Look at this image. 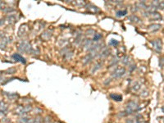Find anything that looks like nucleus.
Returning a JSON list of instances; mask_svg holds the SVG:
<instances>
[{"instance_id":"nucleus-42","label":"nucleus","mask_w":164,"mask_h":123,"mask_svg":"<svg viewBox=\"0 0 164 123\" xmlns=\"http://www.w3.org/2000/svg\"><path fill=\"white\" fill-rule=\"evenodd\" d=\"M163 123H164V118H163Z\"/></svg>"},{"instance_id":"nucleus-40","label":"nucleus","mask_w":164,"mask_h":123,"mask_svg":"<svg viewBox=\"0 0 164 123\" xmlns=\"http://www.w3.org/2000/svg\"><path fill=\"white\" fill-rule=\"evenodd\" d=\"M162 111H163V113H164V106H163V108H162Z\"/></svg>"},{"instance_id":"nucleus-26","label":"nucleus","mask_w":164,"mask_h":123,"mask_svg":"<svg viewBox=\"0 0 164 123\" xmlns=\"http://www.w3.org/2000/svg\"><path fill=\"white\" fill-rule=\"evenodd\" d=\"M16 70L15 68H9V69H8L5 71V74H14L16 72Z\"/></svg>"},{"instance_id":"nucleus-29","label":"nucleus","mask_w":164,"mask_h":123,"mask_svg":"<svg viewBox=\"0 0 164 123\" xmlns=\"http://www.w3.org/2000/svg\"><path fill=\"white\" fill-rule=\"evenodd\" d=\"M29 117H22L21 118H20V120H19V122H21V123H26L27 122V121L29 120Z\"/></svg>"},{"instance_id":"nucleus-9","label":"nucleus","mask_w":164,"mask_h":123,"mask_svg":"<svg viewBox=\"0 0 164 123\" xmlns=\"http://www.w3.org/2000/svg\"><path fill=\"white\" fill-rule=\"evenodd\" d=\"M5 21L8 22V24H10V25H12L14 24V23L16 22V21H17V18H16V15H8V16H7L6 18H5Z\"/></svg>"},{"instance_id":"nucleus-19","label":"nucleus","mask_w":164,"mask_h":123,"mask_svg":"<svg viewBox=\"0 0 164 123\" xmlns=\"http://www.w3.org/2000/svg\"><path fill=\"white\" fill-rule=\"evenodd\" d=\"M4 94H6V95L8 97V99H10L11 100H15V99L18 97L17 94H13V93H11V94H8V93H7V92H4Z\"/></svg>"},{"instance_id":"nucleus-11","label":"nucleus","mask_w":164,"mask_h":123,"mask_svg":"<svg viewBox=\"0 0 164 123\" xmlns=\"http://www.w3.org/2000/svg\"><path fill=\"white\" fill-rule=\"evenodd\" d=\"M141 85H142V84L140 81H135L131 86V90L133 91V92H137V91H139L140 89Z\"/></svg>"},{"instance_id":"nucleus-3","label":"nucleus","mask_w":164,"mask_h":123,"mask_svg":"<svg viewBox=\"0 0 164 123\" xmlns=\"http://www.w3.org/2000/svg\"><path fill=\"white\" fill-rule=\"evenodd\" d=\"M18 50L21 53H26V54H31V44L28 41H22L18 46Z\"/></svg>"},{"instance_id":"nucleus-20","label":"nucleus","mask_w":164,"mask_h":123,"mask_svg":"<svg viewBox=\"0 0 164 123\" xmlns=\"http://www.w3.org/2000/svg\"><path fill=\"white\" fill-rule=\"evenodd\" d=\"M130 56H127V55L124 56L123 58H122V63L125 65H130Z\"/></svg>"},{"instance_id":"nucleus-7","label":"nucleus","mask_w":164,"mask_h":123,"mask_svg":"<svg viewBox=\"0 0 164 123\" xmlns=\"http://www.w3.org/2000/svg\"><path fill=\"white\" fill-rule=\"evenodd\" d=\"M28 31V25L27 24H23L20 26L19 31H18V36L19 37H22L23 35H26Z\"/></svg>"},{"instance_id":"nucleus-33","label":"nucleus","mask_w":164,"mask_h":123,"mask_svg":"<svg viewBox=\"0 0 164 123\" xmlns=\"http://www.w3.org/2000/svg\"><path fill=\"white\" fill-rule=\"evenodd\" d=\"M5 5L6 3L3 1H0V10H3L5 8Z\"/></svg>"},{"instance_id":"nucleus-41","label":"nucleus","mask_w":164,"mask_h":123,"mask_svg":"<svg viewBox=\"0 0 164 123\" xmlns=\"http://www.w3.org/2000/svg\"><path fill=\"white\" fill-rule=\"evenodd\" d=\"M2 80H3V77H2V76H0V81H1Z\"/></svg>"},{"instance_id":"nucleus-34","label":"nucleus","mask_w":164,"mask_h":123,"mask_svg":"<svg viewBox=\"0 0 164 123\" xmlns=\"http://www.w3.org/2000/svg\"><path fill=\"white\" fill-rule=\"evenodd\" d=\"M118 62V60H117V58H113L112 59V62L110 63V66H114L115 64H117V63Z\"/></svg>"},{"instance_id":"nucleus-39","label":"nucleus","mask_w":164,"mask_h":123,"mask_svg":"<svg viewBox=\"0 0 164 123\" xmlns=\"http://www.w3.org/2000/svg\"><path fill=\"white\" fill-rule=\"evenodd\" d=\"M130 71H133L134 69H135V65H132V66H130Z\"/></svg>"},{"instance_id":"nucleus-36","label":"nucleus","mask_w":164,"mask_h":123,"mask_svg":"<svg viewBox=\"0 0 164 123\" xmlns=\"http://www.w3.org/2000/svg\"><path fill=\"white\" fill-rule=\"evenodd\" d=\"M163 66H164V58H160V66L163 67Z\"/></svg>"},{"instance_id":"nucleus-37","label":"nucleus","mask_w":164,"mask_h":123,"mask_svg":"<svg viewBox=\"0 0 164 123\" xmlns=\"http://www.w3.org/2000/svg\"><path fill=\"white\" fill-rule=\"evenodd\" d=\"M4 22H5V18H3V19L0 20V26L4 24Z\"/></svg>"},{"instance_id":"nucleus-12","label":"nucleus","mask_w":164,"mask_h":123,"mask_svg":"<svg viewBox=\"0 0 164 123\" xmlns=\"http://www.w3.org/2000/svg\"><path fill=\"white\" fill-rule=\"evenodd\" d=\"M12 58L15 59V60H16L17 62H21L23 63V64H26V59H25V58H23L22 56L19 54H14L12 55Z\"/></svg>"},{"instance_id":"nucleus-6","label":"nucleus","mask_w":164,"mask_h":123,"mask_svg":"<svg viewBox=\"0 0 164 123\" xmlns=\"http://www.w3.org/2000/svg\"><path fill=\"white\" fill-rule=\"evenodd\" d=\"M52 35H53L52 31H49V30H46V31H44V32H43L42 34H41L40 37H41V39H42L43 40L48 41V40H49V39H51Z\"/></svg>"},{"instance_id":"nucleus-14","label":"nucleus","mask_w":164,"mask_h":123,"mask_svg":"<svg viewBox=\"0 0 164 123\" xmlns=\"http://www.w3.org/2000/svg\"><path fill=\"white\" fill-rule=\"evenodd\" d=\"M128 19H129V21H130L133 23H135V24H139V23L141 22L140 18L138 17L137 16H135V15H131V16H130L128 17Z\"/></svg>"},{"instance_id":"nucleus-1","label":"nucleus","mask_w":164,"mask_h":123,"mask_svg":"<svg viewBox=\"0 0 164 123\" xmlns=\"http://www.w3.org/2000/svg\"><path fill=\"white\" fill-rule=\"evenodd\" d=\"M32 109V106L30 105V104L25 106L20 105L15 108V113L17 114V115H23V114H26L28 112H31Z\"/></svg>"},{"instance_id":"nucleus-38","label":"nucleus","mask_w":164,"mask_h":123,"mask_svg":"<svg viewBox=\"0 0 164 123\" xmlns=\"http://www.w3.org/2000/svg\"><path fill=\"white\" fill-rule=\"evenodd\" d=\"M26 123H34V119H33V118H30L29 120L27 121V122H26Z\"/></svg>"},{"instance_id":"nucleus-22","label":"nucleus","mask_w":164,"mask_h":123,"mask_svg":"<svg viewBox=\"0 0 164 123\" xmlns=\"http://www.w3.org/2000/svg\"><path fill=\"white\" fill-rule=\"evenodd\" d=\"M72 56H73V52H72V51H70V50L64 54V58H65V59H67V60H70V59L72 58Z\"/></svg>"},{"instance_id":"nucleus-8","label":"nucleus","mask_w":164,"mask_h":123,"mask_svg":"<svg viewBox=\"0 0 164 123\" xmlns=\"http://www.w3.org/2000/svg\"><path fill=\"white\" fill-rule=\"evenodd\" d=\"M85 7H86V9H87L89 12L97 13V12H100L99 8H98L97 6H95V5H94V4H91V3H89V4H86Z\"/></svg>"},{"instance_id":"nucleus-32","label":"nucleus","mask_w":164,"mask_h":123,"mask_svg":"<svg viewBox=\"0 0 164 123\" xmlns=\"http://www.w3.org/2000/svg\"><path fill=\"white\" fill-rule=\"evenodd\" d=\"M158 8L161 10H164V1L159 2V3H158Z\"/></svg>"},{"instance_id":"nucleus-25","label":"nucleus","mask_w":164,"mask_h":123,"mask_svg":"<svg viewBox=\"0 0 164 123\" xmlns=\"http://www.w3.org/2000/svg\"><path fill=\"white\" fill-rule=\"evenodd\" d=\"M43 122H44V120H43V118L40 116H36V117L34 118V123H43Z\"/></svg>"},{"instance_id":"nucleus-21","label":"nucleus","mask_w":164,"mask_h":123,"mask_svg":"<svg viewBox=\"0 0 164 123\" xmlns=\"http://www.w3.org/2000/svg\"><path fill=\"white\" fill-rule=\"evenodd\" d=\"M72 3H73L74 5H76V6H78V7H80V8H82V7H85L86 5V3L84 1H76V2H72Z\"/></svg>"},{"instance_id":"nucleus-35","label":"nucleus","mask_w":164,"mask_h":123,"mask_svg":"<svg viewBox=\"0 0 164 123\" xmlns=\"http://www.w3.org/2000/svg\"><path fill=\"white\" fill-rule=\"evenodd\" d=\"M15 79H16V78H10V79H7V81H3L2 84L3 85H5V84H7L8 82H9V81H13V80H15Z\"/></svg>"},{"instance_id":"nucleus-17","label":"nucleus","mask_w":164,"mask_h":123,"mask_svg":"<svg viewBox=\"0 0 164 123\" xmlns=\"http://www.w3.org/2000/svg\"><path fill=\"white\" fill-rule=\"evenodd\" d=\"M7 109H8V105L6 103L3 101H0V112H4Z\"/></svg>"},{"instance_id":"nucleus-30","label":"nucleus","mask_w":164,"mask_h":123,"mask_svg":"<svg viewBox=\"0 0 164 123\" xmlns=\"http://www.w3.org/2000/svg\"><path fill=\"white\" fill-rule=\"evenodd\" d=\"M44 123H53L52 122V119L49 116H47L44 119Z\"/></svg>"},{"instance_id":"nucleus-5","label":"nucleus","mask_w":164,"mask_h":123,"mask_svg":"<svg viewBox=\"0 0 164 123\" xmlns=\"http://www.w3.org/2000/svg\"><path fill=\"white\" fill-rule=\"evenodd\" d=\"M151 44H153V48L157 53H160L162 51V46H163V44H162V40L160 39H157L155 40H152Z\"/></svg>"},{"instance_id":"nucleus-27","label":"nucleus","mask_w":164,"mask_h":123,"mask_svg":"<svg viewBox=\"0 0 164 123\" xmlns=\"http://www.w3.org/2000/svg\"><path fill=\"white\" fill-rule=\"evenodd\" d=\"M95 35V31L92 29H89V31H86V35L92 36V35Z\"/></svg>"},{"instance_id":"nucleus-10","label":"nucleus","mask_w":164,"mask_h":123,"mask_svg":"<svg viewBox=\"0 0 164 123\" xmlns=\"http://www.w3.org/2000/svg\"><path fill=\"white\" fill-rule=\"evenodd\" d=\"M161 27H162V25H160V24H152V25H150V26H148V30L150 31V32H156V31H159L160 29H161Z\"/></svg>"},{"instance_id":"nucleus-31","label":"nucleus","mask_w":164,"mask_h":123,"mask_svg":"<svg viewBox=\"0 0 164 123\" xmlns=\"http://www.w3.org/2000/svg\"><path fill=\"white\" fill-rule=\"evenodd\" d=\"M140 95L142 96V97H147V96L149 95V91L147 90V89H144L143 91L141 92V94H140Z\"/></svg>"},{"instance_id":"nucleus-13","label":"nucleus","mask_w":164,"mask_h":123,"mask_svg":"<svg viewBox=\"0 0 164 123\" xmlns=\"http://www.w3.org/2000/svg\"><path fill=\"white\" fill-rule=\"evenodd\" d=\"M102 66H103L102 62H96L95 64L93 66L92 69H91V73H92V74H94V73L96 72L98 70L100 69V68L102 67Z\"/></svg>"},{"instance_id":"nucleus-18","label":"nucleus","mask_w":164,"mask_h":123,"mask_svg":"<svg viewBox=\"0 0 164 123\" xmlns=\"http://www.w3.org/2000/svg\"><path fill=\"white\" fill-rule=\"evenodd\" d=\"M127 14V10H120V11H117V13H116V16L117 17H122V16H124Z\"/></svg>"},{"instance_id":"nucleus-4","label":"nucleus","mask_w":164,"mask_h":123,"mask_svg":"<svg viewBox=\"0 0 164 123\" xmlns=\"http://www.w3.org/2000/svg\"><path fill=\"white\" fill-rule=\"evenodd\" d=\"M96 56H99V54H97V53H89V54H88L87 55H85L82 58V63L84 65H85L87 63L90 62Z\"/></svg>"},{"instance_id":"nucleus-16","label":"nucleus","mask_w":164,"mask_h":123,"mask_svg":"<svg viewBox=\"0 0 164 123\" xmlns=\"http://www.w3.org/2000/svg\"><path fill=\"white\" fill-rule=\"evenodd\" d=\"M110 97H111V99H113L114 101H117V102H121V101H122V96L120 95V94H111Z\"/></svg>"},{"instance_id":"nucleus-24","label":"nucleus","mask_w":164,"mask_h":123,"mask_svg":"<svg viewBox=\"0 0 164 123\" xmlns=\"http://www.w3.org/2000/svg\"><path fill=\"white\" fill-rule=\"evenodd\" d=\"M3 11L5 13H11V12H14L16 10L13 8H11V7H8V8H5Z\"/></svg>"},{"instance_id":"nucleus-15","label":"nucleus","mask_w":164,"mask_h":123,"mask_svg":"<svg viewBox=\"0 0 164 123\" xmlns=\"http://www.w3.org/2000/svg\"><path fill=\"white\" fill-rule=\"evenodd\" d=\"M109 53H110V49L105 48V49H102L101 52L99 53V58H105V57H107V56L109 55Z\"/></svg>"},{"instance_id":"nucleus-2","label":"nucleus","mask_w":164,"mask_h":123,"mask_svg":"<svg viewBox=\"0 0 164 123\" xmlns=\"http://www.w3.org/2000/svg\"><path fill=\"white\" fill-rule=\"evenodd\" d=\"M126 74V68L124 66H117L112 72V77L113 79H118Z\"/></svg>"},{"instance_id":"nucleus-28","label":"nucleus","mask_w":164,"mask_h":123,"mask_svg":"<svg viewBox=\"0 0 164 123\" xmlns=\"http://www.w3.org/2000/svg\"><path fill=\"white\" fill-rule=\"evenodd\" d=\"M119 42L117 40H116V39H111L110 42H109V44L112 46H117L118 45Z\"/></svg>"},{"instance_id":"nucleus-23","label":"nucleus","mask_w":164,"mask_h":123,"mask_svg":"<svg viewBox=\"0 0 164 123\" xmlns=\"http://www.w3.org/2000/svg\"><path fill=\"white\" fill-rule=\"evenodd\" d=\"M102 38H103L102 34H95L94 35V38H93V41H94V42H98V41L100 40Z\"/></svg>"}]
</instances>
